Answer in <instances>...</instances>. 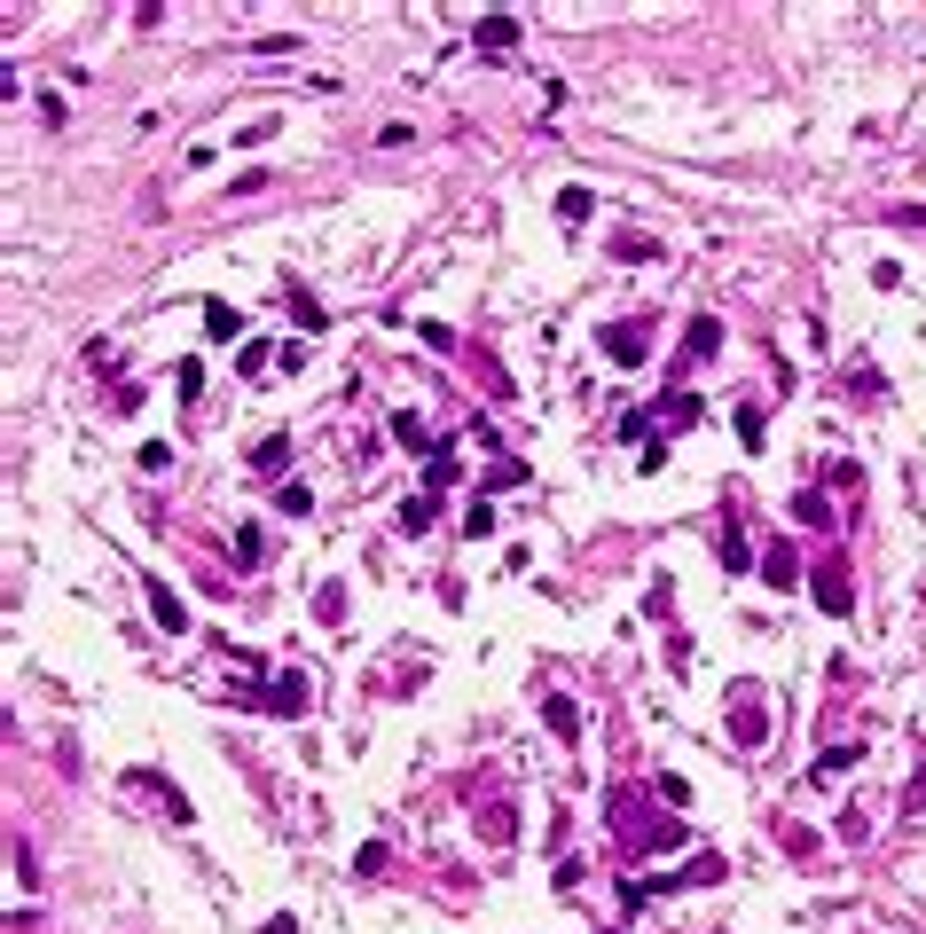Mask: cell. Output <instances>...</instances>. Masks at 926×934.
<instances>
[{"mask_svg": "<svg viewBox=\"0 0 926 934\" xmlns=\"http://www.w3.org/2000/svg\"><path fill=\"white\" fill-rule=\"evenodd\" d=\"M730 864L722 857H691L684 872H659V880H628L621 895H628V911H644V903H659V895H684V888H715Z\"/></svg>", "mask_w": 926, "mask_h": 934, "instance_id": "6da1fadb", "label": "cell"}, {"mask_svg": "<svg viewBox=\"0 0 926 934\" xmlns=\"http://www.w3.org/2000/svg\"><path fill=\"white\" fill-rule=\"evenodd\" d=\"M306 675L299 667H283V675H268V684H236V707H260V715H306Z\"/></svg>", "mask_w": 926, "mask_h": 934, "instance_id": "7a4b0ae2", "label": "cell"}, {"mask_svg": "<svg viewBox=\"0 0 926 934\" xmlns=\"http://www.w3.org/2000/svg\"><path fill=\"white\" fill-rule=\"evenodd\" d=\"M809 598H816V613H832V621H849V613H856V589H849V573H840V565H824V573H816Z\"/></svg>", "mask_w": 926, "mask_h": 934, "instance_id": "3957f363", "label": "cell"}, {"mask_svg": "<svg viewBox=\"0 0 926 934\" xmlns=\"http://www.w3.org/2000/svg\"><path fill=\"white\" fill-rule=\"evenodd\" d=\"M471 40H479V55H511V48H519V17H511V9H487Z\"/></svg>", "mask_w": 926, "mask_h": 934, "instance_id": "277c9868", "label": "cell"}, {"mask_svg": "<svg viewBox=\"0 0 926 934\" xmlns=\"http://www.w3.org/2000/svg\"><path fill=\"white\" fill-rule=\"evenodd\" d=\"M605 338V354L621 362V370H636L644 354H652V338H644V322H613V330H597Z\"/></svg>", "mask_w": 926, "mask_h": 934, "instance_id": "5b68a950", "label": "cell"}, {"mask_svg": "<svg viewBox=\"0 0 926 934\" xmlns=\"http://www.w3.org/2000/svg\"><path fill=\"white\" fill-rule=\"evenodd\" d=\"M393 440H400L408 456H425V464L440 456V440H433V424H425V416H416V408H393Z\"/></svg>", "mask_w": 926, "mask_h": 934, "instance_id": "8992f818", "label": "cell"}, {"mask_svg": "<svg viewBox=\"0 0 926 934\" xmlns=\"http://www.w3.org/2000/svg\"><path fill=\"white\" fill-rule=\"evenodd\" d=\"M715 354H722V322H715V314H699V322L684 330V362H715Z\"/></svg>", "mask_w": 926, "mask_h": 934, "instance_id": "52a82bcc", "label": "cell"}, {"mask_svg": "<svg viewBox=\"0 0 926 934\" xmlns=\"http://www.w3.org/2000/svg\"><path fill=\"white\" fill-rule=\"evenodd\" d=\"M433 519H440V495H433V487H416V495L400 502V535H433Z\"/></svg>", "mask_w": 926, "mask_h": 934, "instance_id": "ba28073f", "label": "cell"}, {"mask_svg": "<svg viewBox=\"0 0 926 934\" xmlns=\"http://www.w3.org/2000/svg\"><path fill=\"white\" fill-rule=\"evenodd\" d=\"M205 338H212V346H236V338H243V314H236L228 299H205Z\"/></svg>", "mask_w": 926, "mask_h": 934, "instance_id": "9c48e42d", "label": "cell"}, {"mask_svg": "<svg viewBox=\"0 0 926 934\" xmlns=\"http://www.w3.org/2000/svg\"><path fill=\"white\" fill-rule=\"evenodd\" d=\"M149 613H157V629H165V636H181V629H189V605H181L165 581H149Z\"/></svg>", "mask_w": 926, "mask_h": 934, "instance_id": "30bf717a", "label": "cell"}, {"mask_svg": "<svg viewBox=\"0 0 926 934\" xmlns=\"http://www.w3.org/2000/svg\"><path fill=\"white\" fill-rule=\"evenodd\" d=\"M542 723H550V730H558L565 746L581 738V715H573V699H565V692H550V699H542Z\"/></svg>", "mask_w": 926, "mask_h": 934, "instance_id": "8fae6325", "label": "cell"}, {"mask_svg": "<svg viewBox=\"0 0 926 934\" xmlns=\"http://www.w3.org/2000/svg\"><path fill=\"white\" fill-rule=\"evenodd\" d=\"M793 519H801V527H840L832 502H824V487H801V495H793Z\"/></svg>", "mask_w": 926, "mask_h": 934, "instance_id": "7c38bea8", "label": "cell"}, {"mask_svg": "<svg viewBox=\"0 0 926 934\" xmlns=\"http://www.w3.org/2000/svg\"><path fill=\"white\" fill-rule=\"evenodd\" d=\"M730 738H738V746H762V738H770V715H762V707H730Z\"/></svg>", "mask_w": 926, "mask_h": 934, "instance_id": "4fadbf2b", "label": "cell"}, {"mask_svg": "<svg viewBox=\"0 0 926 934\" xmlns=\"http://www.w3.org/2000/svg\"><path fill=\"white\" fill-rule=\"evenodd\" d=\"M589 212H597V197H589L581 181H565V189H558V220H565V228H581Z\"/></svg>", "mask_w": 926, "mask_h": 934, "instance_id": "5bb4252c", "label": "cell"}, {"mask_svg": "<svg viewBox=\"0 0 926 934\" xmlns=\"http://www.w3.org/2000/svg\"><path fill=\"white\" fill-rule=\"evenodd\" d=\"M722 565H730V573H746V565H762V558H753V542H746V527H738V519L722 527Z\"/></svg>", "mask_w": 926, "mask_h": 934, "instance_id": "9a60e30c", "label": "cell"}, {"mask_svg": "<svg viewBox=\"0 0 926 934\" xmlns=\"http://www.w3.org/2000/svg\"><path fill=\"white\" fill-rule=\"evenodd\" d=\"M762 581H770V589H793V581H801V573H793V550H785V542H770V550H762Z\"/></svg>", "mask_w": 926, "mask_h": 934, "instance_id": "2e32d148", "label": "cell"}, {"mask_svg": "<svg viewBox=\"0 0 926 934\" xmlns=\"http://www.w3.org/2000/svg\"><path fill=\"white\" fill-rule=\"evenodd\" d=\"M659 424H667V433H684V424H699V393H676V401H659Z\"/></svg>", "mask_w": 926, "mask_h": 934, "instance_id": "e0dca14e", "label": "cell"}, {"mask_svg": "<svg viewBox=\"0 0 926 934\" xmlns=\"http://www.w3.org/2000/svg\"><path fill=\"white\" fill-rule=\"evenodd\" d=\"M856 761H864L856 746H824V754H816V778H849V770H856Z\"/></svg>", "mask_w": 926, "mask_h": 934, "instance_id": "ac0fdd59", "label": "cell"}, {"mask_svg": "<svg viewBox=\"0 0 926 934\" xmlns=\"http://www.w3.org/2000/svg\"><path fill=\"white\" fill-rule=\"evenodd\" d=\"M268 362H283V354L268 346V338H243V354H236V370H243V377H260Z\"/></svg>", "mask_w": 926, "mask_h": 934, "instance_id": "d6986e66", "label": "cell"}, {"mask_svg": "<svg viewBox=\"0 0 926 934\" xmlns=\"http://www.w3.org/2000/svg\"><path fill=\"white\" fill-rule=\"evenodd\" d=\"M456 471H464V464H456V448H440V456L425 464V487H433V495H448V487H456Z\"/></svg>", "mask_w": 926, "mask_h": 934, "instance_id": "ffe728a7", "label": "cell"}, {"mask_svg": "<svg viewBox=\"0 0 926 934\" xmlns=\"http://www.w3.org/2000/svg\"><path fill=\"white\" fill-rule=\"evenodd\" d=\"M275 511H283V519H306V511H314V495H306L299 479H283V487H275Z\"/></svg>", "mask_w": 926, "mask_h": 934, "instance_id": "44dd1931", "label": "cell"}, {"mask_svg": "<svg viewBox=\"0 0 926 934\" xmlns=\"http://www.w3.org/2000/svg\"><path fill=\"white\" fill-rule=\"evenodd\" d=\"M464 535H471V542H487V535H495V502H487V495H471V511H464Z\"/></svg>", "mask_w": 926, "mask_h": 934, "instance_id": "7402d4cb", "label": "cell"}, {"mask_svg": "<svg viewBox=\"0 0 926 934\" xmlns=\"http://www.w3.org/2000/svg\"><path fill=\"white\" fill-rule=\"evenodd\" d=\"M283 307L306 322V330H322V307H314V291H299V283H283Z\"/></svg>", "mask_w": 926, "mask_h": 934, "instance_id": "603a6c76", "label": "cell"}, {"mask_svg": "<svg viewBox=\"0 0 926 934\" xmlns=\"http://www.w3.org/2000/svg\"><path fill=\"white\" fill-rule=\"evenodd\" d=\"M134 464L157 479V471H174V448H165V440H142V448H134Z\"/></svg>", "mask_w": 926, "mask_h": 934, "instance_id": "cb8c5ba5", "label": "cell"}, {"mask_svg": "<svg viewBox=\"0 0 926 934\" xmlns=\"http://www.w3.org/2000/svg\"><path fill=\"white\" fill-rule=\"evenodd\" d=\"M314 613H322V621H346V589L322 581V589H314Z\"/></svg>", "mask_w": 926, "mask_h": 934, "instance_id": "d4e9b609", "label": "cell"}, {"mask_svg": "<svg viewBox=\"0 0 926 934\" xmlns=\"http://www.w3.org/2000/svg\"><path fill=\"white\" fill-rule=\"evenodd\" d=\"M251 464H260V471H283V464H291V440H283V433L260 440V456H251Z\"/></svg>", "mask_w": 926, "mask_h": 934, "instance_id": "484cf974", "label": "cell"}, {"mask_svg": "<svg viewBox=\"0 0 926 934\" xmlns=\"http://www.w3.org/2000/svg\"><path fill=\"white\" fill-rule=\"evenodd\" d=\"M416 338H425L433 354H456V330H448V322H416Z\"/></svg>", "mask_w": 926, "mask_h": 934, "instance_id": "4316f807", "label": "cell"}, {"mask_svg": "<svg viewBox=\"0 0 926 934\" xmlns=\"http://www.w3.org/2000/svg\"><path fill=\"white\" fill-rule=\"evenodd\" d=\"M519 479H527V464H519V456H502V464L487 471V487H519ZM487 487H479V495H487Z\"/></svg>", "mask_w": 926, "mask_h": 934, "instance_id": "83f0119b", "label": "cell"}, {"mask_svg": "<svg viewBox=\"0 0 926 934\" xmlns=\"http://www.w3.org/2000/svg\"><path fill=\"white\" fill-rule=\"evenodd\" d=\"M511 824H519L511 801H495V809H487V840H511Z\"/></svg>", "mask_w": 926, "mask_h": 934, "instance_id": "f1b7e54d", "label": "cell"}, {"mask_svg": "<svg viewBox=\"0 0 926 934\" xmlns=\"http://www.w3.org/2000/svg\"><path fill=\"white\" fill-rule=\"evenodd\" d=\"M260 934H299V919H291V911H275V919H268Z\"/></svg>", "mask_w": 926, "mask_h": 934, "instance_id": "f546056e", "label": "cell"}]
</instances>
